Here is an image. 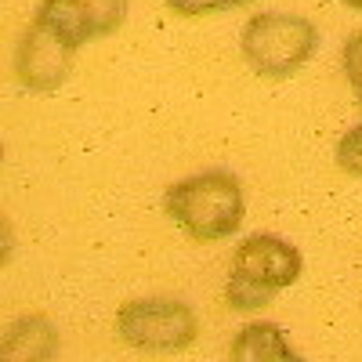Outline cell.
<instances>
[{"instance_id": "cell-10", "label": "cell", "mask_w": 362, "mask_h": 362, "mask_svg": "<svg viewBox=\"0 0 362 362\" xmlns=\"http://www.w3.org/2000/svg\"><path fill=\"white\" fill-rule=\"evenodd\" d=\"M163 4L174 15H185V18H199V15H221L232 8H247L254 0H163Z\"/></svg>"}, {"instance_id": "cell-1", "label": "cell", "mask_w": 362, "mask_h": 362, "mask_svg": "<svg viewBox=\"0 0 362 362\" xmlns=\"http://www.w3.org/2000/svg\"><path fill=\"white\" fill-rule=\"evenodd\" d=\"M163 210L199 243H221L243 225L247 196L232 170H199L174 181L163 192Z\"/></svg>"}, {"instance_id": "cell-5", "label": "cell", "mask_w": 362, "mask_h": 362, "mask_svg": "<svg viewBox=\"0 0 362 362\" xmlns=\"http://www.w3.org/2000/svg\"><path fill=\"white\" fill-rule=\"evenodd\" d=\"M300 268H305V257H300V250L290 239L272 235V232H254L232 250V272L228 276L250 279L257 286H268V290L279 293V290H286L300 279Z\"/></svg>"}, {"instance_id": "cell-11", "label": "cell", "mask_w": 362, "mask_h": 362, "mask_svg": "<svg viewBox=\"0 0 362 362\" xmlns=\"http://www.w3.org/2000/svg\"><path fill=\"white\" fill-rule=\"evenodd\" d=\"M337 167L351 177H362V124L351 127L341 141H337Z\"/></svg>"}, {"instance_id": "cell-3", "label": "cell", "mask_w": 362, "mask_h": 362, "mask_svg": "<svg viewBox=\"0 0 362 362\" xmlns=\"http://www.w3.org/2000/svg\"><path fill=\"white\" fill-rule=\"evenodd\" d=\"M116 337L145 355H177L196 344L199 319L185 300L134 297L116 308Z\"/></svg>"}, {"instance_id": "cell-12", "label": "cell", "mask_w": 362, "mask_h": 362, "mask_svg": "<svg viewBox=\"0 0 362 362\" xmlns=\"http://www.w3.org/2000/svg\"><path fill=\"white\" fill-rule=\"evenodd\" d=\"M344 76L355 87V98L362 105V29H355V33L344 40Z\"/></svg>"}, {"instance_id": "cell-6", "label": "cell", "mask_w": 362, "mask_h": 362, "mask_svg": "<svg viewBox=\"0 0 362 362\" xmlns=\"http://www.w3.org/2000/svg\"><path fill=\"white\" fill-rule=\"evenodd\" d=\"M58 33L69 37L76 47L112 37L127 22V0H44L37 8Z\"/></svg>"}, {"instance_id": "cell-9", "label": "cell", "mask_w": 362, "mask_h": 362, "mask_svg": "<svg viewBox=\"0 0 362 362\" xmlns=\"http://www.w3.org/2000/svg\"><path fill=\"white\" fill-rule=\"evenodd\" d=\"M276 290L268 286H257L250 279H239V276H228V286H225V305L235 308V312H261L272 305Z\"/></svg>"}, {"instance_id": "cell-4", "label": "cell", "mask_w": 362, "mask_h": 362, "mask_svg": "<svg viewBox=\"0 0 362 362\" xmlns=\"http://www.w3.org/2000/svg\"><path fill=\"white\" fill-rule=\"evenodd\" d=\"M76 44L69 37H62L58 29L33 15V22L25 25V33L18 40V54H15V73L18 83L25 90H37V95H51L66 83V76L73 73L76 62Z\"/></svg>"}, {"instance_id": "cell-7", "label": "cell", "mask_w": 362, "mask_h": 362, "mask_svg": "<svg viewBox=\"0 0 362 362\" xmlns=\"http://www.w3.org/2000/svg\"><path fill=\"white\" fill-rule=\"evenodd\" d=\"M58 351V326L47 315H22L4 329L0 362H51Z\"/></svg>"}, {"instance_id": "cell-8", "label": "cell", "mask_w": 362, "mask_h": 362, "mask_svg": "<svg viewBox=\"0 0 362 362\" xmlns=\"http://www.w3.org/2000/svg\"><path fill=\"white\" fill-rule=\"evenodd\" d=\"M283 351H290V337L283 334V326L257 319V322H247L232 337L228 358L232 362H276Z\"/></svg>"}, {"instance_id": "cell-13", "label": "cell", "mask_w": 362, "mask_h": 362, "mask_svg": "<svg viewBox=\"0 0 362 362\" xmlns=\"http://www.w3.org/2000/svg\"><path fill=\"white\" fill-rule=\"evenodd\" d=\"M276 362H305V358H300V355H297V351L290 348V351H283V355H279Z\"/></svg>"}, {"instance_id": "cell-14", "label": "cell", "mask_w": 362, "mask_h": 362, "mask_svg": "<svg viewBox=\"0 0 362 362\" xmlns=\"http://www.w3.org/2000/svg\"><path fill=\"white\" fill-rule=\"evenodd\" d=\"M344 4H348L351 11H362V0H344Z\"/></svg>"}, {"instance_id": "cell-2", "label": "cell", "mask_w": 362, "mask_h": 362, "mask_svg": "<svg viewBox=\"0 0 362 362\" xmlns=\"http://www.w3.org/2000/svg\"><path fill=\"white\" fill-rule=\"evenodd\" d=\"M243 62L264 80H290L319 51V29L293 11H257L239 33Z\"/></svg>"}]
</instances>
